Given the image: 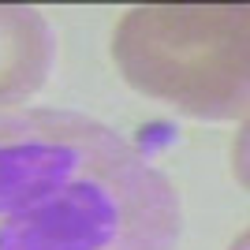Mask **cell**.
<instances>
[{"label":"cell","instance_id":"cell-3","mask_svg":"<svg viewBox=\"0 0 250 250\" xmlns=\"http://www.w3.org/2000/svg\"><path fill=\"white\" fill-rule=\"evenodd\" d=\"M56 56L52 26L38 8L0 4V104L30 97Z\"/></svg>","mask_w":250,"mask_h":250},{"label":"cell","instance_id":"cell-1","mask_svg":"<svg viewBox=\"0 0 250 250\" xmlns=\"http://www.w3.org/2000/svg\"><path fill=\"white\" fill-rule=\"evenodd\" d=\"M179 235V190L108 124L0 112V250H176Z\"/></svg>","mask_w":250,"mask_h":250},{"label":"cell","instance_id":"cell-2","mask_svg":"<svg viewBox=\"0 0 250 250\" xmlns=\"http://www.w3.org/2000/svg\"><path fill=\"white\" fill-rule=\"evenodd\" d=\"M112 56L138 94L198 120L247 108V4H142L120 19Z\"/></svg>","mask_w":250,"mask_h":250}]
</instances>
